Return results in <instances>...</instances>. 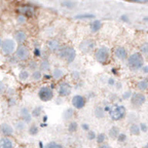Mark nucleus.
Masks as SVG:
<instances>
[{
  "mask_svg": "<svg viewBox=\"0 0 148 148\" xmlns=\"http://www.w3.org/2000/svg\"><path fill=\"white\" fill-rule=\"evenodd\" d=\"M57 53L58 56L60 59L64 60L67 63H72L76 57V49L70 46H61Z\"/></svg>",
  "mask_w": 148,
  "mask_h": 148,
  "instance_id": "1",
  "label": "nucleus"
},
{
  "mask_svg": "<svg viewBox=\"0 0 148 148\" xmlns=\"http://www.w3.org/2000/svg\"><path fill=\"white\" fill-rule=\"evenodd\" d=\"M127 62L130 69L133 70H138L143 66V56L140 53H132L127 58Z\"/></svg>",
  "mask_w": 148,
  "mask_h": 148,
  "instance_id": "2",
  "label": "nucleus"
},
{
  "mask_svg": "<svg viewBox=\"0 0 148 148\" xmlns=\"http://www.w3.org/2000/svg\"><path fill=\"white\" fill-rule=\"evenodd\" d=\"M127 114L126 107L123 105H115L111 106L110 110L109 111L110 117L113 121H120L125 118Z\"/></svg>",
  "mask_w": 148,
  "mask_h": 148,
  "instance_id": "3",
  "label": "nucleus"
},
{
  "mask_svg": "<svg viewBox=\"0 0 148 148\" xmlns=\"http://www.w3.org/2000/svg\"><path fill=\"white\" fill-rule=\"evenodd\" d=\"M94 56L96 60L99 63L105 64L108 62L110 58V50L106 46H101L95 50Z\"/></svg>",
  "mask_w": 148,
  "mask_h": 148,
  "instance_id": "4",
  "label": "nucleus"
},
{
  "mask_svg": "<svg viewBox=\"0 0 148 148\" xmlns=\"http://www.w3.org/2000/svg\"><path fill=\"white\" fill-rule=\"evenodd\" d=\"M38 97L41 101L46 103L51 101L54 97V92L53 89L49 86H42L38 91Z\"/></svg>",
  "mask_w": 148,
  "mask_h": 148,
  "instance_id": "5",
  "label": "nucleus"
},
{
  "mask_svg": "<svg viewBox=\"0 0 148 148\" xmlns=\"http://www.w3.org/2000/svg\"><path fill=\"white\" fill-rule=\"evenodd\" d=\"M16 42L12 39H5L2 41L1 49L2 52L5 55L10 56L12 53H16Z\"/></svg>",
  "mask_w": 148,
  "mask_h": 148,
  "instance_id": "6",
  "label": "nucleus"
},
{
  "mask_svg": "<svg viewBox=\"0 0 148 148\" xmlns=\"http://www.w3.org/2000/svg\"><path fill=\"white\" fill-rule=\"evenodd\" d=\"M16 57L20 61H27L29 60L31 53L28 46L24 44H19L16 50Z\"/></svg>",
  "mask_w": 148,
  "mask_h": 148,
  "instance_id": "7",
  "label": "nucleus"
},
{
  "mask_svg": "<svg viewBox=\"0 0 148 148\" xmlns=\"http://www.w3.org/2000/svg\"><path fill=\"white\" fill-rule=\"evenodd\" d=\"M146 99V96L142 92H134L130 97V103L134 107H140L145 103Z\"/></svg>",
  "mask_w": 148,
  "mask_h": 148,
  "instance_id": "8",
  "label": "nucleus"
},
{
  "mask_svg": "<svg viewBox=\"0 0 148 148\" xmlns=\"http://www.w3.org/2000/svg\"><path fill=\"white\" fill-rule=\"evenodd\" d=\"M73 86L68 82H62L58 86L57 92L60 97H66L71 94Z\"/></svg>",
  "mask_w": 148,
  "mask_h": 148,
  "instance_id": "9",
  "label": "nucleus"
},
{
  "mask_svg": "<svg viewBox=\"0 0 148 148\" xmlns=\"http://www.w3.org/2000/svg\"><path fill=\"white\" fill-rule=\"evenodd\" d=\"M71 104L74 109L82 110L85 107L86 104V99L82 95H74L71 99Z\"/></svg>",
  "mask_w": 148,
  "mask_h": 148,
  "instance_id": "10",
  "label": "nucleus"
},
{
  "mask_svg": "<svg viewBox=\"0 0 148 148\" xmlns=\"http://www.w3.org/2000/svg\"><path fill=\"white\" fill-rule=\"evenodd\" d=\"M95 46H96L95 42L91 40V39L85 40L79 44V49L84 53H89L92 52L95 49Z\"/></svg>",
  "mask_w": 148,
  "mask_h": 148,
  "instance_id": "11",
  "label": "nucleus"
},
{
  "mask_svg": "<svg viewBox=\"0 0 148 148\" xmlns=\"http://www.w3.org/2000/svg\"><path fill=\"white\" fill-rule=\"evenodd\" d=\"M113 54L116 59L122 60V61L127 60V58H128V53H127V49L123 46L116 47L114 51H113Z\"/></svg>",
  "mask_w": 148,
  "mask_h": 148,
  "instance_id": "12",
  "label": "nucleus"
},
{
  "mask_svg": "<svg viewBox=\"0 0 148 148\" xmlns=\"http://www.w3.org/2000/svg\"><path fill=\"white\" fill-rule=\"evenodd\" d=\"M0 131L5 136H7V137L12 136L14 134L13 127L7 123H2V124L0 125Z\"/></svg>",
  "mask_w": 148,
  "mask_h": 148,
  "instance_id": "13",
  "label": "nucleus"
},
{
  "mask_svg": "<svg viewBox=\"0 0 148 148\" xmlns=\"http://www.w3.org/2000/svg\"><path fill=\"white\" fill-rule=\"evenodd\" d=\"M20 116L22 117V120L27 124V123H30L32 122V116L31 114V112L29 110V109L27 107H23L20 110Z\"/></svg>",
  "mask_w": 148,
  "mask_h": 148,
  "instance_id": "14",
  "label": "nucleus"
},
{
  "mask_svg": "<svg viewBox=\"0 0 148 148\" xmlns=\"http://www.w3.org/2000/svg\"><path fill=\"white\" fill-rule=\"evenodd\" d=\"M47 48L49 49V50L51 52H58L60 50V49L61 48V44L57 39H50L47 42Z\"/></svg>",
  "mask_w": 148,
  "mask_h": 148,
  "instance_id": "15",
  "label": "nucleus"
},
{
  "mask_svg": "<svg viewBox=\"0 0 148 148\" xmlns=\"http://www.w3.org/2000/svg\"><path fill=\"white\" fill-rule=\"evenodd\" d=\"M27 39V35L24 31L19 30L18 32H16L15 34V41L19 44H23V42Z\"/></svg>",
  "mask_w": 148,
  "mask_h": 148,
  "instance_id": "16",
  "label": "nucleus"
},
{
  "mask_svg": "<svg viewBox=\"0 0 148 148\" xmlns=\"http://www.w3.org/2000/svg\"><path fill=\"white\" fill-rule=\"evenodd\" d=\"M0 148H13V142L7 136L2 137L0 139Z\"/></svg>",
  "mask_w": 148,
  "mask_h": 148,
  "instance_id": "17",
  "label": "nucleus"
},
{
  "mask_svg": "<svg viewBox=\"0 0 148 148\" xmlns=\"http://www.w3.org/2000/svg\"><path fill=\"white\" fill-rule=\"evenodd\" d=\"M18 12L24 16H32L34 13V9L32 7L25 5V6H22L18 9Z\"/></svg>",
  "mask_w": 148,
  "mask_h": 148,
  "instance_id": "18",
  "label": "nucleus"
},
{
  "mask_svg": "<svg viewBox=\"0 0 148 148\" xmlns=\"http://www.w3.org/2000/svg\"><path fill=\"white\" fill-rule=\"evenodd\" d=\"M64 76V71L60 67H56L52 72V77L56 80H60Z\"/></svg>",
  "mask_w": 148,
  "mask_h": 148,
  "instance_id": "19",
  "label": "nucleus"
},
{
  "mask_svg": "<svg viewBox=\"0 0 148 148\" xmlns=\"http://www.w3.org/2000/svg\"><path fill=\"white\" fill-rule=\"evenodd\" d=\"M120 134V128L117 126H113L110 128L108 131V136L110 137L111 139L113 140H116L117 136H119V134Z\"/></svg>",
  "mask_w": 148,
  "mask_h": 148,
  "instance_id": "20",
  "label": "nucleus"
},
{
  "mask_svg": "<svg viewBox=\"0 0 148 148\" xmlns=\"http://www.w3.org/2000/svg\"><path fill=\"white\" fill-rule=\"evenodd\" d=\"M39 69L42 73H47L50 70V63L47 60H42L39 64Z\"/></svg>",
  "mask_w": 148,
  "mask_h": 148,
  "instance_id": "21",
  "label": "nucleus"
},
{
  "mask_svg": "<svg viewBox=\"0 0 148 148\" xmlns=\"http://www.w3.org/2000/svg\"><path fill=\"white\" fill-rule=\"evenodd\" d=\"M130 133L134 135V136H139L141 133L140 128V125L136 123H133L130 124L129 127Z\"/></svg>",
  "mask_w": 148,
  "mask_h": 148,
  "instance_id": "22",
  "label": "nucleus"
},
{
  "mask_svg": "<svg viewBox=\"0 0 148 148\" xmlns=\"http://www.w3.org/2000/svg\"><path fill=\"white\" fill-rule=\"evenodd\" d=\"M75 115L74 108H68L62 113V117L65 120H71Z\"/></svg>",
  "mask_w": 148,
  "mask_h": 148,
  "instance_id": "23",
  "label": "nucleus"
},
{
  "mask_svg": "<svg viewBox=\"0 0 148 148\" xmlns=\"http://www.w3.org/2000/svg\"><path fill=\"white\" fill-rule=\"evenodd\" d=\"M136 88L141 92L146 91L148 89V79H140L136 83Z\"/></svg>",
  "mask_w": 148,
  "mask_h": 148,
  "instance_id": "24",
  "label": "nucleus"
},
{
  "mask_svg": "<svg viewBox=\"0 0 148 148\" xmlns=\"http://www.w3.org/2000/svg\"><path fill=\"white\" fill-rule=\"evenodd\" d=\"M106 111L104 110V108L103 106H97L94 109V115L97 119H103L105 116Z\"/></svg>",
  "mask_w": 148,
  "mask_h": 148,
  "instance_id": "25",
  "label": "nucleus"
},
{
  "mask_svg": "<svg viewBox=\"0 0 148 148\" xmlns=\"http://www.w3.org/2000/svg\"><path fill=\"white\" fill-rule=\"evenodd\" d=\"M18 79H19V80L20 81H26L28 80L31 77V74L28 70L26 69H23V70H21L19 73H18Z\"/></svg>",
  "mask_w": 148,
  "mask_h": 148,
  "instance_id": "26",
  "label": "nucleus"
},
{
  "mask_svg": "<svg viewBox=\"0 0 148 148\" xmlns=\"http://www.w3.org/2000/svg\"><path fill=\"white\" fill-rule=\"evenodd\" d=\"M31 78H32V80L36 81V82L40 81L43 78L42 72L40 71L39 69H36V70L32 72V73H31Z\"/></svg>",
  "mask_w": 148,
  "mask_h": 148,
  "instance_id": "27",
  "label": "nucleus"
},
{
  "mask_svg": "<svg viewBox=\"0 0 148 148\" xmlns=\"http://www.w3.org/2000/svg\"><path fill=\"white\" fill-rule=\"evenodd\" d=\"M79 129V124L76 121H74V120H72L68 123V126H67V130L69 133H76Z\"/></svg>",
  "mask_w": 148,
  "mask_h": 148,
  "instance_id": "28",
  "label": "nucleus"
},
{
  "mask_svg": "<svg viewBox=\"0 0 148 148\" xmlns=\"http://www.w3.org/2000/svg\"><path fill=\"white\" fill-rule=\"evenodd\" d=\"M102 27V23L99 20H95L91 23L90 25V29L92 32H98Z\"/></svg>",
  "mask_w": 148,
  "mask_h": 148,
  "instance_id": "29",
  "label": "nucleus"
},
{
  "mask_svg": "<svg viewBox=\"0 0 148 148\" xmlns=\"http://www.w3.org/2000/svg\"><path fill=\"white\" fill-rule=\"evenodd\" d=\"M31 114H32V117L34 118H39L40 117L42 114V107L40 106H36L35 108H33L32 111H31Z\"/></svg>",
  "mask_w": 148,
  "mask_h": 148,
  "instance_id": "30",
  "label": "nucleus"
},
{
  "mask_svg": "<svg viewBox=\"0 0 148 148\" xmlns=\"http://www.w3.org/2000/svg\"><path fill=\"white\" fill-rule=\"evenodd\" d=\"M28 131L31 136H36L39 133V129L36 124H31L28 129Z\"/></svg>",
  "mask_w": 148,
  "mask_h": 148,
  "instance_id": "31",
  "label": "nucleus"
},
{
  "mask_svg": "<svg viewBox=\"0 0 148 148\" xmlns=\"http://www.w3.org/2000/svg\"><path fill=\"white\" fill-rule=\"evenodd\" d=\"M106 135L104 133H99L97 134V138H96V141L98 145L99 144H103V143H106Z\"/></svg>",
  "mask_w": 148,
  "mask_h": 148,
  "instance_id": "32",
  "label": "nucleus"
},
{
  "mask_svg": "<svg viewBox=\"0 0 148 148\" xmlns=\"http://www.w3.org/2000/svg\"><path fill=\"white\" fill-rule=\"evenodd\" d=\"M44 148H63V146L56 141H51L46 143L44 146Z\"/></svg>",
  "mask_w": 148,
  "mask_h": 148,
  "instance_id": "33",
  "label": "nucleus"
},
{
  "mask_svg": "<svg viewBox=\"0 0 148 148\" xmlns=\"http://www.w3.org/2000/svg\"><path fill=\"white\" fill-rule=\"evenodd\" d=\"M39 64L35 60H30L29 62H28V69L31 70L32 72L36 70V69H39Z\"/></svg>",
  "mask_w": 148,
  "mask_h": 148,
  "instance_id": "34",
  "label": "nucleus"
},
{
  "mask_svg": "<svg viewBox=\"0 0 148 148\" xmlns=\"http://www.w3.org/2000/svg\"><path fill=\"white\" fill-rule=\"evenodd\" d=\"M97 134H96V132L92 130H90L89 131L86 132V138L89 140H94L97 138Z\"/></svg>",
  "mask_w": 148,
  "mask_h": 148,
  "instance_id": "35",
  "label": "nucleus"
},
{
  "mask_svg": "<svg viewBox=\"0 0 148 148\" xmlns=\"http://www.w3.org/2000/svg\"><path fill=\"white\" fill-rule=\"evenodd\" d=\"M25 126H26V123L23 120H21L16 123V129L18 131H23L25 129Z\"/></svg>",
  "mask_w": 148,
  "mask_h": 148,
  "instance_id": "36",
  "label": "nucleus"
},
{
  "mask_svg": "<svg viewBox=\"0 0 148 148\" xmlns=\"http://www.w3.org/2000/svg\"><path fill=\"white\" fill-rule=\"evenodd\" d=\"M140 50L142 55L148 56V42H144L140 47Z\"/></svg>",
  "mask_w": 148,
  "mask_h": 148,
  "instance_id": "37",
  "label": "nucleus"
},
{
  "mask_svg": "<svg viewBox=\"0 0 148 148\" xmlns=\"http://www.w3.org/2000/svg\"><path fill=\"white\" fill-rule=\"evenodd\" d=\"M127 136L125 134H123V133H120L119 134V136H117L116 138V140L119 142V143H124L125 141L127 140Z\"/></svg>",
  "mask_w": 148,
  "mask_h": 148,
  "instance_id": "38",
  "label": "nucleus"
},
{
  "mask_svg": "<svg viewBox=\"0 0 148 148\" xmlns=\"http://www.w3.org/2000/svg\"><path fill=\"white\" fill-rule=\"evenodd\" d=\"M132 92L131 90H127V91H125L122 95V98L123 99H130V97L132 96Z\"/></svg>",
  "mask_w": 148,
  "mask_h": 148,
  "instance_id": "39",
  "label": "nucleus"
},
{
  "mask_svg": "<svg viewBox=\"0 0 148 148\" xmlns=\"http://www.w3.org/2000/svg\"><path fill=\"white\" fill-rule=\"evenodd\" d=\"M140 128L141 132L146 133L148 131V125L146 123H140Z\"/></svg>",
  "mask_w": 148,
  "mask_h": 148,
  "instance_id": "40",
  "label": "nucleus"
},
{
  "mask_svg": "<svg viewBox=\"0 0 148 148\" xmlns=\"http://www.w3.org/2000/svg\"><path fill=\"white\" fill-rule=\"evenodd\" d=\"M94 17V16L90 15V14H83V15H79L76 17V18H79V19H83V18H91Z\"/></svg>",
  "mask_w": 148,
  "mask_h": 148,
  "instance_id": "41",
  "label": "nucleus"
},
{
  "mask_svg": "<svg viewBox=\"0 0 148 148\" xmlns=\"http://www.w3.org/2000/svg\"><path fill=\"white\" fill-rule=\"evenodd\" d=\"M72 78L75 79V80H78L79 77H80V73L78 71H73L71 73Z\"/></svg>",
  "mask_w": 148,
  "mask_h": 148,
  "instance_id": "42",
  "label": "nucleus"
},
{
  "mask_svg": "<svg viewBox=\"0 0 148 148\" xmlns=\"http://www.w3.org/2000/svg\"><path fill=\"white\" fill-rule=\"evenodd\" d=\"M81 128H82L83 130H84L86 132H88L90 130V125L88 124L87 123H82L81 124Z\"/></svg>",
  "mask_w": 148,
  "mask_h": 148,
  "instance_id": "43",
  "label": "nucleus"
},
{
  "mask_svg": "<svg viewBox=\"0 0 148 148\" xmlns=\"http://www.w3.org/2000/svg\"><path fill=\"white\" fill-rule=\"evenodd\" d=\"M5 90H6V86L5 85V83L0 80V95L4 93L5 92Z\"/></svg>",
  "mask_w": 148,
  "mask_h": 148,
  "instance_id": "44",
  "label": "nucleus"
},
{
  "mask_svg": "<svg viewBox=\"0 0 148 148\" xmlns=\"http://www.w3.org/2000/svg\"><path fill=\"white\" fill-rule=\"evenodd\" d=\"M97 148H112V147H111L110 144H108V143H103V144H99V145H98Z\"/></svg>",
  "mask_w": 148,
  "mask_h": 148,
  "instance_id": "45",
  "label": "nucleus"
},
{
  "mask_svg": "<svg viewBox=\"0 0 148 148\" xmlns=\"http://www.w3.org/2000/svg\"><path fill=\"white\" fill-rule=\"evenodd\" d=\"M107 83H108V84L110 86L116 85V81L113 78H109L108 81H107Z\"/></svg>",
  "mask_w": 148,
  "mask_h": 148,
  "instance_id": "46",
  "label": "nucleus"
},
{
  "mask_svg": "<svg viewBox=\"0 0 148 148\" xmlns=\"http://www.w3.org/2000/svg\"><path fill=\"white\" fill-rule=\"evenodd\" d=\"M34 53L36 56H40V55H41V51H40V49L39 48L35 49Z\"/></svg>",
  "mask_w": 148,
  "mask_h": 148,
  "instance_id": "47",
  "label": "nucleus"
},
{
  "mask_svg": "<svg viewBox=\"0 0 148 148\" xmlns=\"http://www.w3.org/2000/svg\"><path fill=\"white\" fill-rule=\"evenodd\" d=\"M142 71L144 73L147 74L148 73V66H143L142 68Z\"/></svg>",
  "mask_w": 148,
  "mask_h": 148,
  "instance_id": "48",
  "label": "nucleus"
},
{
  "mask_svg": "<svg viewBox=\"0 0 148 148\" xmlns=\"http://www.w3.org/2000/svg\"><path fill=\"white\" fill-rule=\"evenodd\" d=\"M130 2H148V0H126Z\"/></svg>",
  "mask_w": 148,
  "mask_h": 148,
  "instance_id": "49",
  "label": "nucleus"
},
{
  "mask_svg": "<svg viewBox=\"0 0 148 148\" xmlns=\"http://www.w3.org/2000/svg\"><path fill=\"white\" fill-rule=\"evenodd\" d=\"M43 117H44V119L43 118H42V121H43V122H46V120H47V119H48V118H47V116H43Z\"/></svg>",
  "mask_w": 148,
  "mask_h": 148,
  "instance_id": "50",
  "label": "nucleus"
},
{
  "mask_svg": "<svg viewBox=\"0 0 148 148\" xmlns=\"http://www.w3.org/2000/svg\"><path fill=\"white\" fill-rule=\"evenodd\" d=\"M2 40L1 39V38H0V47H1V46H2Z\"/></svg>",
  "mask_w": 148,
  "mask_h": 148,
  "instance_id": "51",
  "label": "nucleus"
},
{
  "mask_svg": "<svg viewBox=\"0 0 148 148\" xmlns=\"http://www.w3.org/2000/svg\"><path fill=\"white\" fill-rule=\"evenodd\" d=\"M144 148H148V143H147V144H146L145 147H144Z\"/></svg>",
  "mask_w": 148,
  "mask_h": 148,
  "instance_id": "52",
  "label": "nucleus"
},
{
  "mask_svg": "<svg viewBox=\"0 0 148 148\" xmlns=\"http://www.w3.org/2000/svg\"><path fill=\"white\" fill-rule=\"evenodd\" d=\"M21 148H25V147H21Z\"/></svg>",
  "mask_w": 148,
  "mask_h": 148,
  "instance_id": "53",
  "label": "nucleus"
}]
</instances>
